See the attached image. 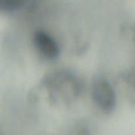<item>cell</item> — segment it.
I'll list each match as a JSON object with an SVG mask.
<instances>
[{
  "mask_svg": "<svg viewBox=\"0 0 135 135\" xmlns=\"http://www.w3.org/2000/svg\"><path fill=\"white\" fill-rule=\"evenodd\" d=\"M92 96L94 102L100 109L109 113L115 105V93L108 80L100 79L94 83Z\"/></svg>",
  "mask_w": 135,
  "mask_h": 135,
  "instance_id": "obj_1",
  "label": "cell"
},
{
  "mask_svg": "<svg viewBox=\"0 0 135 135\" xmlns=\"http://www.w3.org/2000/svg\"><path fill=\"white\" fill-rule=\"evenodd\" d=\"M34 43L40 54L46 59L52 60L59 55V48L56 41L42 30L34 33Z\"/></svg>",
  "mask_w": 135,
  "mask_h": 135,
  "instance_id": "obj_2",
  "label": "cell"
},
{
  "mask_svg": "<svg viewBox=\"0 0 135 135\" xmlns=\"http://www.w3.org/2000/svg\"><path fill=\"white\" fill-rule=\"evenodd\" d=\"M127 80L131 93L133 95V100L135 102V67L129 74Z\"/></svg>",
  "mask_w": 135,
  "mask_h": 135,
  "instance_id": "obj_3",
  "label": "cell"
}]
</instances>
